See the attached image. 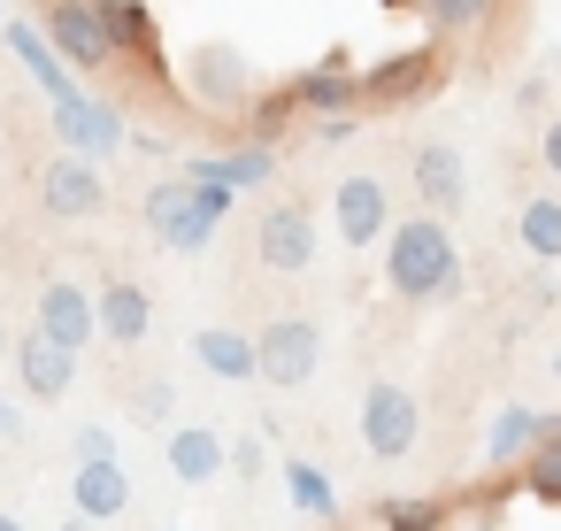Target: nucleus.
I'll list each match as a JSON object with an SVG mask.
<instances>
[{"label": "nucleus", "mask_w": 561, "mask_h": 531, "mask_svg": "<svg viewBox=\"0 0 561 531\" xmlns=\"http://www.w3.org/2000/svg\"><path fill=\"white\" fill-rule=\"evenodd\" d=\"M385 285L400 293V301H454L461 293V247H454V231L438 224V216H408V224H392V239H385Z\"/></svg>", "instance_id": "f257e3e1"}, {"label": "nucleus", "mask_w": 561, "mask_h": 531, "mask_svg": "<svg viewBox=\"0 0 561 531\" xmlns=\"http://www.w3.org/2000/svg\"><path fill=\"white\" fill-rule=\"evenodd\" d=\"M224 208H231V185H193V178H162V185L139 201L147 231H154L162 247H178V255H201V247L216 239Z\"/></svg>", "instance_id": "f03ea898"}, {"label": "nucleus", "mask_w": 561, "mask_h": 531, "mask_svg": "<svg viewBox=\"0 0 561 531\" xmlns=\"http://www.w3.org/2000/svg\"><path fill=\"white\" fill-rule=\"evenodd\" d=\"M316 370H323V324H316V316H277V324L254 331V377H262V385L293 393V385H308Z\"/></svg>", "instance_id": "7ed1b4c3"}, {"label": "nucleus", "mask_w": 561, "mask_h": 531, "mask_svg": "<svg viewBox=\"0 0 561 531\" xmlns=\"http://www.w3.org/2000/svg\"><path fill=\"white\" fill-rule=\"evenodd\" d=\"M39 24H47V55H55L62 70H85V78L116 70V39H108V24H101L93 0H47Z\"/></svg>", "instance_id": "20e7f679"}, {"label": "nucleus", "mask_w": 561, "mask_h": 531, "mask_svg": "<svg viewBox=\"0 0 561 531\" xmlns=\"http://www.w3.org/2000/svg\"><path fill=\"white\" fill-rule=\"evenodd\" d=\"M185 86H193V101L208 116H247L254 109V63L239 47H224V39H201L185 55Z\"/></svg>", "instance_id": "39448f33"}, {"label": "nucleus", "mask_w": 561, "mask_h": 531, "mask_svg": "<svg viewBox=\"0 0 561 531\" xmlns=\"http://www.w3.org/2000/svg\"><path fill=\"white\" fill-rule=\"evenodd\" d=\"M254 262L277 270V278H300L316 262V216H308V201H270L254 216Z\"/></svg>", "instance_id": "423d86ee"}, {"label": "nucleus", "mask_w": 561, "mask_h": 531, "mask_svg": "<svg viewBox=\"0 0 561 531\" xmlns=\"http://www.w3.org/2000/svg\"><path fill=\"white\" fill-rule=\"evenodd\" d=\"M415 431H423L415 393L392 385V377H377V385L362 393V447H369L377 462H408V454H415Z\"/></svg>", "instance_id": "0eeeda50"}, {"label": "nucleus", "mask_w": 561, "mask_h": 531, "mask_svg": "<svg viewBox=\"0 0 561 531\" xmlns=\"http://www.w3.org/2000/svg\"><path fill=\"white\" fill-rule=\"evenodd\" d=\"M438 78H446L438 47H408V55H385L377 70H362V78H354V101H362V109H400V101H423Z\"/></svg>", "instance_id": "6e6552de"}, {"label": "nucleus", "mask_w": 561, "mask_h": 531, "mask_svg": "<svg viewBox=\"0 0 561 531\" xmlns=\"http://www.w3.org/2000/svg\"><path fill=\"white\" fill-rule=\"evenodd\" d=\"M408 185H415V208L423 216H454L461 201H469V170H461V147H446V139H415L408 147Z\"/></svg>", "instance_id": "1a4fd4ad"}, {"label": "nucleus", "mask_w": 561, "mask_h": 531, "mask_svg": "<svg viewBox=\"0 0 561 531\" xmlns=\"http://www.w3.org/2000/svg\"><path fill=\"white\" fill-rule=\"evenodd\" d=\"M32 193H39V208H47L55 224H85V216H101V208H108V185H101V170H93V162H78V155H55V162H39Z\"/></svg>", "instance_id": "9d476101"}, {"label": "nucleus", "mask_w": 561, "mask_h": 531, "mask_svg": "<svg viewBox=\"0 0 561 531\" xmlns=\"http://www.w3.org/2000/svg\"><path fill=\"white\" fill-rule=\"evenodd\" d=\"M331 224H339V239H346V247H377V239H385V224H392V193H385V178L346 170V178L331 185Z\"/></svg>", "instance_id": "9b49d317"}, {"label": "nucleus", "mask_w": 561, "mask_h": 531, "mask_svg": "<svg viewBox=\"0 0 561 531\" xmlns=\"http://www.w3.org/2000/svg\"><path fill=\"white\" fill-rule=\"evenodd\" d=\"M9 362H16L24 400H62V393L78 385V354L55 347L47 331H16V339H9Z\"/></svg>", "instance_id": "f8f14e48"}, {"label": "nucleus", "mask_w": 561, "mask_h": 531, "mask_svg": "<svg viewBox=\"0 0 561 531\" xmlns=\"http://www.w3.org/2000/svg\"><path fill=\"white\" fill-rule=\"evenodd\" d=\"M32 331H47L55 347L78 354L85 339H101V331H93V293H85L78 278H47V285H39V308H32Z\"/></svg>", "instance_id": "ddd939ff"}, {"label": "nucleus", "mask_w": 561, "mask_h": 531, "mask_svg": "<svg viewBox=\"0 0 561 531\" xmlns=\"http://www.w3.org/2000/svg\"><path fill=\"white\" fill-rule=\"evenodd\" d=\"M55 139L85 162V155L124 147V116H116V109H101V101H85V93H62V101H55Z\"/></svg>", "instance_id": "4468645a"}, {"label": "nucleus", "mask_w": 561, "mask_h": 531, "mask_svg": "<svg viewBox=\"0 0 561 531\" xmlns=\"http://www.w3.org/2000/svg\"><path fill=\"white\" fill-rule=\"evenodd\" d=\"M93 331H101L108 347H139V339L154 331V301H147V285L108 278V285L93 293Z\"/></svg>", "instance_id": "2eb2a0df"}, {"label": "nucleus", "mask_w": 561, "mask_h": 531, "mask_svg": "<svg viewBox=\"0 0 561 531\" xmlns=\"http://www.w3.org/2000/svg\"><path fill=\"white\" fill-rule=\"evenodd\" d=\"M162 454H170V477H178V485H208V477L231 470V447H224L208 423H170V447H162Z\"/></svg>", "instance_id": "dca6fc26"}, {"label": "nucleus", "mask_w": 561, "mask_h": 531, "mask_svg": "<svg viewBox=\"0 0 561 531\" xmlns=\"http://www.w3.org/2000/svg\"><path fill=\"white\" fill-rule=\"evenodd\" d=\"M70 516H85V523H116L124 508H131V477H124V462H78V477H70Z\"/></svg>", "instance_id": "f3484780"}, {"label": "nucleus", "mask_w": 561, "mask_h": 531, "mask_svg": "<svg viewBox=\"0 0 561 531\" xmlns=\"http://www.w3.org/2000/svg\"><path fill=\"white\" fill-rule=\"evenodd\" d=\"M93 9H101V24H108V39H116V63H147V70H154L162 24H154L147 0H93Z\"/></svg>", "instance_id": "a211bd4d"}, {"label": "nucleus", "mask_w": 561, "mask_h": 531, "mask_svg": "<svg viewBox=\"0 0 561 531\" xmlns=\"http://www.w3.org/2000/svg\"><path fill=\"white\" fill-rule=\"evenodd\" d=\"M515 470H523L530 500L561 508V416H538V439H530V454H523Z\"/></svg>", "instance_id": "6ab92c4d"}, {"label": "nucleus", "mask_w": 561, "mask_h": 531, "mask_svg": "<svg viewBox=\"0 0 561 531\" xmlns=\"http://www.w3.org/2000/svg\"><path fill=\"white\" fill-rule=\"evenodd\" d=\"M293 109H300V116H362V101H354V78H346L339 63L308 70V78L293 86Z\"/></svg>", "instance_id": "aec40b11"}, {"label": "nucleus", "mask_w": 561, "mask_h": 531, "mask_svg": "<svg viewBox=\"0 0 561 531\" xmlns=\"http://www.w3.org/2000/svg\"><path fill=\"white\" fill-rule=\"evenodd\" d=\"M193 362L216 370V377H231V385H247L254 377V339L247 331H224V324L216 331H193Z\"/></svg>", "instance_id": "412c9836"}, {"label": "nucleus", "mask_w": 561, "mask_h": 531, "mask_svg": "<svg viewBox=\"0 0 561 531\" xmlns=\"http://www.w3.org/2000/svg\"><path fill=\"white\" fill-rule=\"evenodd\" d=\"M385 531H446L454 523V500L446 493H392V500H377L369 508Z\"/></svg>", "instance_id": "4be33fe9"}, {"label": "nucleus", "mask_w": 561, "mask_h": 531, "mask_svg": "<svg viewBox=\"0 0 561 531\" xmlns=\"http://www.w3.org/2000/svg\"><path fill=\"white\" fill-rule=\"evenodd\" d=\"M515 239H523V255L561 262V193H530V201L515 208Z\"/></svg>", "instance_id": "5701e85b"}, {"label": "nucleus", "mask_w": 561, "mask_h": 531, "mask_svg": "<svg viewBox=\"0 0 561 531\" xmlns=\"http://www.w3.org/2000/svg\"><path fill=\"white\" fill-rule=\"evenodd\" d=\"M408 9L431 24V39H461V32H484L507 0H408Z\"/></svg>", "instance_id": "b1692460"}, {"label": "nucleus", "mask_w": 561, "mask_h": 531, "mask_svg": "<svg viewBox=\"0 0 561 531\" xmlns=\"http://www.w3.org/2000/svg\"><path fill=\"white\" fill-rule=\"evenodd\" d=\"M530 439H538V416H530V408H500V416H492V439H484L492 470L523 462V454H530Z\"/></svg>", "instance_id": "393cba45"}, {"label": "nucleus", "mask_w": 561, "mask_h": 531, "mask_svg": "<svg viewBox=\"0 0 561 531\" xmlns=\"http://www.w3.org/2000/svg\"><path fill=\"white\" fill-rule=\"evenodd\" d=\"M300 109H293V86H277V93H254V109H247V124H254V147H270V139H285V124H293Z\"/></svg>", "instance_id": "a878e982"}, {"label": "nucleus", "mask_w": 561, "mask_h": 531, "mask_svg": "<svg viewBox=\"0 0 561 531\" xmlns=\"http://www.w3.org/2000/svg\"><path fill=\"white\" fill-rule=\"evenodd\" d=\"M9 39H16V55H24V63H32V78H39V86H47V93H55V101H62V93H78V86H70V70H62V63H55V55H47V47H39V39H32V32H24V24H16V32H9Z\"/></svg>", "instance_id": "bb28decb"}, {"label": "nucleus", "mask_w": 561, "mask_h": 531, "mask_svg": "<svg viewBox=\"0 0 561 531\" xmlns=\"http://www.w3.org/2000/svg\"><path fill=\"white\" fill-rule=\"evenodd\" d=\"M285 485H293V500H300L308 516H331V508H339V493H331V477H323L316 462H293V470H285Z\"/></svg>", "instance_id": "cd10ccee"}, {"label": "nucleus", "mask_w": 561, "mask_h": 531, "mask_svg": "<svg viewBox=\"0 0 561 531\" xmlns=\"http://www.w3.org/2000/svg\"><path fill=\"white\" fill-rule=\"evenodd\" d=\"M124 400H131V416H139V423H170V416H178V385H162V377L131 385Z\"/></svg>", "instance_id": "c85d7f7f"}, {"label": "nucleus", "mask_w": 561, "mask_h": 531, "mask_svg": "<svg viewBox=\"0 0 561 531\" xmlns=\"http://www.w3.org/2000/svg\"><path fill=\"white\" fill-rule=\"evenodd\" d=\"M78 462H116V439H108L101 423H85V431H78Z\"/></svg>", "instance_id": "c756f323"}, {"label": "nucleus", "mask_w": 561, "mask_h": 531, "mask_svg": "<svg viewBox=\"0 0 561 531\" xmlns=\"http://www.w3.org/2000/svg\"><path fill=\"white\" fill-rule=\"evenodd\" d=\"M538 162H546V178L561 185V116H546V132H538Z\"/></svg>", "instance_id": "7c9ffc66"}, {"label": "nucleus", "mask_w": 561, "mask_h": 531, "mask_svg": "<svg viewBox=\"0 0 561 531\" xmlns=\"http://www.w3.org/2000/svg\"><path fill=\"white\" fill-rule=\"evenodd\" d=\"M262 462H270L262 439H239V447H231V470H239V477H262Z\"/></svg>", "instance_id": "2f4dec72"}, {"label": "nucleus", "mask_w": 561, "mask_h": 531, "mask_svg": "<svg viewBox=\"0 0 561 531\" xmlns=\"http://www.w3.org/2000/svg\"><path fill=\"white\" fill-rule=\"evenodd\" d=\"M16 431H24V416H16L9 400H0V439H16Z\"/></svg>", "instance_id": "473e14b6"}, {"label": "nucleus", "mask_w": 561, "mask_h": 531, "mask_svg": "<svg viewBox=\"0 0 561 531\" xmlns=\"http://www.w3.org/2000/svg\"><path fill=\"white\" fill-rule=\"evenodd\" d=\"M62 531H101V523H85V516H62Z\"/></svg>", "instance_id": "72a5a7b5"}, {"label": "nucleus", "mask_w": 561, "mask_h": 531, "mask_svg": "<svg viewBox=\"0 0 561 531\" xmlns=\"http://www.w3.org/2000/svg\"><path fill=\"white\" fill-rule=\"evenodd\" d=\"M0 370H9V324H0Z\"/></svg>", "instance_id": "f704fd0d"}, {"label": "nucleus", "mask_w": 561, "mask_h": 531, "mask_svg": "<svg viewBox=\"0 0 561 531\" xmlns=\"http://www.w3.org/2000/svg\"><path fill=\"white\" fill-rule=\"evenodd\" d=\"M0 531H24V516H0Z\"/></svg>", "instance_id": "c9c22d12"}, {"label": "nucleus", "mask_w": 561, "mask_h": 531, "mask_svg": "<svg viewBox=\"0 0 561 531\" xmlns=\"http://www.w3.org/2000/svg\"><path fill=\"white\" fill-rule=\"evenodd\" d=\"M0 116H9V101H0Z\"/></svg>", "instance_id": "e433bc0d"}]
</instances>
